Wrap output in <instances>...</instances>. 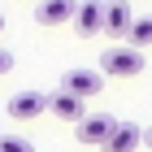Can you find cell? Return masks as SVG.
<instances>
[{
	"label": "cell",
	"instance_id": "8992f818",
	"mask_svg": "<svg viewBox=\"0 0 152 152\" xmlns=\"http://www.w3.org/2000/svg\"><path fill=\"white\" fill-rule=\"evenodd\" d=\"M74 13H78V0H39L35 22L39 26H61V22H74Z\"/></svg>",
	"mask_w": 152,
	"mask_h": 152
},
{
	"label": "cell",
	"instance_id": "5b68a950",
	"mask_svg": "<svg viewBox=\"0 0 152 152\" xmlns=\"http://www.w3.org/2000/svg\"><path fill=\"white\" fill-rule=\"evenodd\" d=\"M74 26H78V35H83V39L100 35V31H104V4H100V0H78Z\"/></svg>",
	"mask_w": 152,
	"mask_h": 152
},
{
	"label": "cell",
	"instance_id": "9c48e42d",
	"mask_svg": "<svg viewBox=\"0 0 152 152\" xmlns=\"http://www.w3.org/2000/svg\"><path fill=\"white\" fill-rule=\"evenodd\" d=\"M139 143H143V130L135 122H117L113 135H109V143H104V152H135Z\"/></svg>",
	"mask_w": 152,
	"mask_h": 152
},
{
	"label": "cell",
	"instance_id": "8fae6325",
	"mask_svg": "<svg viewBox=\"0 0 152 152\" xmlns=\"http://www.w3.org/2000/svg\"><path fill=\"white\" fill-rule=\"evenodd\" d=\"M0 152H35V143L22 135H0Z\"/></svg>",
	"mask_w": 152,
	"mask_h": 152
},
{
	"label": "cell",
	"instance_id": "30bf717a",
	"mask_svg": "<svg viewBox=\"0 0 152 152\" xmlns=\"http://www.w3.org/2000/svg\"><path fill=\"white\" fill-rule=\"evenodd\" d=\"M126 44L130 48H148L152 44V13H139V18H130V31H126Z\"/></svg>",
	"mask_w": 152,
	"mask_h": 152
},
{
	"label": "cell",
	"instance_id": "7a4b0ae2",
	"mask_svg": "<svg viewBox=\"0 0 152 152\" xmlns=\"http://www.w3.org/2000/svg\"><path fill=\"white\" fill-rule=\"evenodd\" d=\"M113 126H117L113 113H87L78 126H74V135H78V143H87V148H104L109 135H113Z\"/></svg>",
	"mask_w": 152,
	"mask_h": 152
},
{
	"label": "cell",
	"instance_id": "6da1fadb",
	"mask_svg": "<svg viewBox=\"0 0 152 152\" xmlns=\"http://www.w3.org/2000/svg\"><path fill=\"white\" fill-rule=\"evenodd\" d=\"M143 52L130 44H109L104 52H100V74H109V78H139L143 74Z\"/></svg>",
	"mask_w": 152,
	"mask_h": 152
},
{
	"label": "cell",
	"instance_id": "277c9868",
	"mask_svg": "<svg viewBox=\"0 0 152 152\" xmlns=\"http://www.w3.org/2000/svg\"><path fill=\"white\" fill-rule=\"evenodd\" d=\"M48 113V96L44 91H18L9 96V117H18V122H31V117Z\"/></svg>",
	"mask_w": 152,
	"mask_h": 152
},
{
	"label": "cell",
	"instance_id": "5bb4252c",
	"mask_svg": "<svg viewBox=\"0 0 152 152\" xmlns=\"http://www.w3.org/2000/svg\"><path fill=\"white\" fill-rule=\"evenodd\" d=\"M0 31H4V13H0Z\"/></svg>",
	"mask_w": 152,
	"mask_h": 152
},
{
	"label": "cell",
	"instance_id": "7c38bea8",
	"mask_svg": "<svg viewBox=\"0 0 152 152\" xmlns=\"http://www.w3.org/2000/svg\"><path fill=\"white\" fill-rule=\"evenodd\" d=\"M13 65H18V57H13L9 48H0V78H4V74H9Z\"/></svg>",
	"mask_w": 152,
	"mask_h": 152
},
{
	"label": "cell",
	"instance_id": "4fadbf2b",
	"mask_svg": "<svg viewBox=\"0 0 152 152\" xmlns=\"http://www.w3.org/2000/svg\"><path fill=\"white\" fill-rule=\"evenodd\" d=\"M143 143H148V148H152V130H143Z\"/></svg>",
	"mask_w": 152,
	"mask_h": 152
},
{
	"label": "cell",
	"instance_id": "ba28073f",
	"mask_svg": "<svg viewBox=\"0 0 152 152\" xmlns=\"http://www.w3.org/2000/svg\"><path fill=\"white\" fill-rule=\"evenodd\" d=\"M126 31H130V0H109L104 4V35L126 39Z\"/></svg>",
	"mask_w": 152,
	"mask_h": 152
},
{
	"label": "cell",
	"instance_id": "52a82bcc",
	"mask_svg": "<svg viewBox=\"0 0 152 152\" xmlns=\"http://www.w3.org/2000/svg\"><path fill=\"white\" fill-rule=\"evenodd\" d=\"M48 113H57L61 122H74V126H78L83 117H87V104H83L78 96H70V91H61V87H57V91L48 96Z\"/></svg>",
	"mask_w": 152,
	"mask_h": 152
},
{
	"label": "cell",
	"instance_id": "3957f363",
	"mask_svg": "<svg viewBox=\"0 0 152 152\" xmlns=\"http://www.w3.org/2000/svg\"><path fill=\"white\" fill-rule=\"evenodd\" d=\"M100 87H104V78L96 70H70L65 78H61V91L78 96V100H87V96H100Z\"/></svg>",
	"mask_w": 152,
	"mask_h": 152
}]
</instances>
